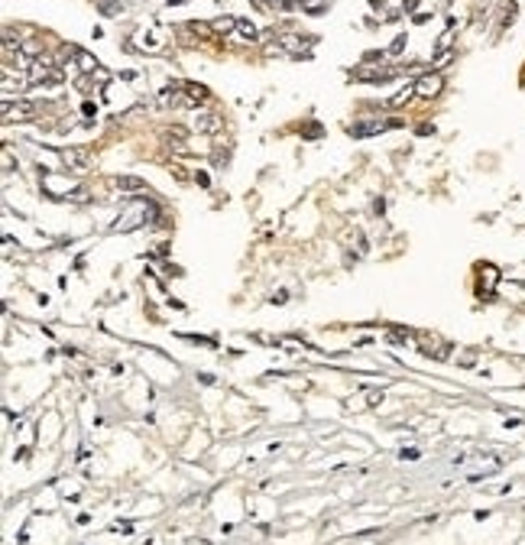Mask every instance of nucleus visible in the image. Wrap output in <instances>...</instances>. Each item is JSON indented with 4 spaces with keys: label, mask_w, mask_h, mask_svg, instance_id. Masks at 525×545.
Listing matches in <instances>:
<instances>
[{
    "label": "nucleus",
    "mask_w": 525,
    "mask_h": 545,
    "mask_svg": "<svg viewBox=\"0 0 525 545\" xmlns=\"http://www.w3.org/2000/svg\"><path fill=\"white\" fill-rule=\"evenodd\" d=\"M192 127H195L198 133H217L221 127H224V120H221L217 114H198V117L192 120Z\"/></svg>",
    "instance_id": "7"
},
{
    "label": "nucleus",
    "mask_w": 525,
    "mask_h": 545,
    "mask_svg": "<svg viewBox=\"0 0 525 545\" xmlns=\"http://www.w3.org/2000/svg\"><path fill=\"white\" fill-rule=\"evenodd\" d=\"M412 94H415V85H405L399 94H393V98H389V104H393V107H399V104H405V101H409Z\"/></svg>",
    "instance_id": "14"
},
{
    "label": "nucleus",
    "mask_w": 525,
    "mask_h": 545,
    "mask_svg": "<svg viewBox=\"0 0 525 545\" xmlns=\"http://www.w3.org/2000/svg\"><path fill=\"white\" fill-rule=\"evenodd\" d=\"M402 458H405V461H418V458H422V451H418V448H402Z\"/></svg>",
    "instance_id": "17"
},
{
    "label": "nucleus",
    "mask_w": 525,
    "mask_h": 545,
    "mask_svg": "<svg viewBox=\"0 0 525 545\" xmlns=\"http://www.w3.org/2000/svg\"><path fill=\"white\" fill-rule=\"evenodd\" d=\"M402 46H405V36H395V42L389 46V52H393V55H399V52H402Z\"/></svg>",
    "instance_id": "18"
},
{
    "label": "nucleus",
    "mask_w": 525,
    "mask_h": 545,
    "mask_svg": "<svg viewBox=\"0 0 525 545\" xmlns=\"http://www.w3.org/2000/svg\"><path fill=\"white\" fill-rule=\"evenodd\" d=\"M441 88H444V78L441 75H422L415 81V94H422V98H438Z\"/></svg>",
    "instance_id": "5"
},
{
    "label": "nucleus",
    "mask_w": 525,
    "mask_h": 545,
    "mask_svg": "<svg viewBox=\"0 0 525 545\" xmlns=\"http://www.w3.org/2000/svg\"><path fill=\"white\" fill-rule=\"evenodd\" d=\"M211 30H217V33H230V30H237V20L233 16H221V20H214V26Z\"/></svg>",
    "instance_id": "15"
},
{
    "label": "nucleus",
    "mask_w": 525,
    "mask_h": 545,
    "mask_svg": "<svg viewBox=\"0 0 525 545\" xmlns=\"http://www.w3.org/2000/svg\"><path fill=\"white\" fill-rule=\"evenodd\" d=\"M36 114V104L30 101H3V120H30Z\"/></svg>",
    "instance_id": "3"
},
{
    "label": "nucleus",
    "mask_w": 525,
    "mask_h": 545,
    "mask_svg": "<svg viewBox=\"0 0 525 545\" xmlns=\"http://www.w3.org/2000/svg\"><path fill=\"white\" fill-rule=\"evenodd\" d=\"M78 68H81V71H100V68H98V59H94V55H88L85 49H78Z\"/></svg>",
    "instance_id": "13"
},
{
    "label": "nucleus",
    "mask_w": 525,
    "mask_h": 545,
    "mask_svg": "<svg viewBox=\"0 0 525 545\" xmlns=\"http://www.w3.org/2000/svg\"><path fill=\"white\" fill-rule=\"evenodd\" d=\"M253 3H256V7H260V10H272V7H276V3H279V0H253Z\"/></svg>",
    "instance_id": "19"
},
{
    "label": "nucleus",
    "mask_w": 525,
    "mask_h": 545,
    "mask_svg": "<svg viewBox=\"0 0 525 545\" xmlns=\"http://www.w3.org/2000/svg\"><path fill=\"white\" fill-rule=\"evenodd\" d=\"M451 59H454V52H448V49H444V52H441L438 59H434V68H441V65H448Z\"/></svg>",
    "instance_id": "16"
},
{
    "label": "nucleus",
    "mask_w": 525,
    "mask_h": 545,
    "mask_svg": "<svg viewBox=\"0 0 525 545\" xmlns=\"http://www.w3.org/2000/svg\"><path fill=\"white\" fill-rule=\"evenodd\" d=\"M20 52H23L30 62L42 59V39H23V42H20Z\"/></svg>",
    "instance_id": "10"
},
{
    "label": "nucleus",
    "mask_w": 525,
    "mask_h": 545,
    "mask_svg": "<svg viewBox=\"0 0 525 545\" xmlns=\"http://www.w3.org/2000/svg\"><path fill=\"white\" fill-rule=\"evenodd\" d=\"M59 156H62V163L68 166L71 172H85V166H88L85 149H71V146H65V149H59Z\"/></svg>",
    "instance_id": "6"
},
{
    "label": "nucleus",
    "mask_w": 525,
    "mask_h": 545,
    "mask_svg": "<svg viewBox=\"0 0 525 545\" xmlns=\"http://www.w3.org/2000/svg\"><path fill=\"white\" fill-rule=\"evenodd\" d=\"M415 3H418V0H405V13H412V10H415Z\"/></svg>",
    "instance_id": "20"
},
{
    "label": "nucleus",
    "mask_w": 525,
    "mask_h": 545,
    "mask_svg": "<svg viewBox=\"0 0 525 545\" xmlns=\"http://www.w3.org/2000/svg\"><path fill=\"white\" fill-rule=\"evenodd\" d=\"M30 81L33 85H59V81H62V65L49 62L46 55H42V59H36V62L30 65Z\"/></svg>",
    "instance_id": "1"
},
{
    "label": "nucleus",
    "mask_w": 525,
    "mask_h": 545,
    "mask_svg": "<svg viewBox=\"0 0 525 545\" xmlns=\"http://www.w3.org/2000/svg\"><path fill=\"white\" fill-rule=\"evenodd\" d=\"M389 120H379V117H360V120H354V124L347 127L350 136H357V140H363V136H376V133L389 130Z\"/></svg>",
    "instance_id": "2"
},
{
    "label": "nucleus",
    "mask_w": 525,
    "mask_h": 545,
    "mask_svg": "<svg viewBox=\"0 0 525 545\" xmlns=\"http://www.w3.org/2000/svg\"><path fill=\"white\" fill-rule=\"evenodd\" d=\"M279 46H282V49H289V52H292V55H301V52H305V49L311 46V39H308V36H295V33H286Z\"/></svg>",
    "instance_id": "8"
},
{
    "label": "nucleus",
    "mask_w": 525,
    "mask_h": 545,
    "mask_svg": "<svg viewBox=\"0 0 525 545\" xmlns=\"http://www.w3.org/2000/svg\"><path fill=\"white\" fill-rule=\"evenodd\" d=\"M237 36L243 39V42H253L260 33H256V26L250 23V20H237Z\"/></svg>",
    "instance_id": "12"
},
{
    "label": "nucleus",
    "mask_w": 525,
    "mask_h": 545,
    "mask_svg": "<svg viewBox=\"0 0 525 545\" xmlns=\"http://www.w3.org/2000/svg\"><path fill=\"white\" fill-rule=\"evenodd\" d=\"M143 221H146V202L133 204V211H130V214H124V218H117L114 231H133V227H139Z\"/></svg>",
    "instance_id": "4"
},
{
    "label": "nucleus",
    "mask_w": 525,
    "mask_h": 545,
    "mask_svg": "<svg viewBox=\"0 0 525 545\" xmlns=\"http://www.w3.org/2000/svg\"><path fill=\"white\" fill-rule=\"evenodd\" d=\"M120 192H146V182L143 179H136V175H120V179L114 182Z\"/></svg>",
    "instance_id": "11"
},
{
    "label": "nucleus",
    "mask_w": 525,
    "mask_h": 545,
    "mask_svg": "<svg viewBox=\"0 0 525 545\" xmlns=\"http://www.w3.org/2000/svg\"><path fill=\"white\" fill-rule=\"evenodd\" d=\"M395 68H357V78L360 81H386V78H393Z\"/></svg>",
    "instance_id": "9"
}]
</instances>
